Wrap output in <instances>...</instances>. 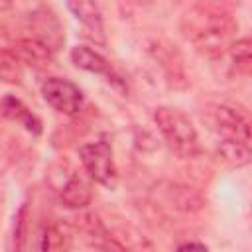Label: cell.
I'll return each mask as SVG.
<instances>
[{
    "label": "cell",
    "mask_w": 252,
    "mask_h": 252,
    "mask_svg": "<svg viewBox=\"0 0 252 252\" xmlns=\"http://www.w3.org/2000/svg\"><path fill=\"white\" fill-rule=\"evenodd\" d=\"M67 250H69V236L57 224L45 226L39 236V252H67Z\"/></svg>",
    "instance_id": "12"
},
{
    "label": "cell",
    "mask_w": 252,
    "mask_h": 252,
    "mask_svg": "<svg viewBox=\"0 0 252 252\" xmlns=\"http://www.w3.org/2000/svg\"><path fill=\"white\" fill-rule=\"evenodd\" d=\"M0 81L10 85H18L22 81V69L18 57L4 47H0Z\"/></svg>",
    "instance_id": "13"
},
{
    "label": "cell",
    "mask_w": 252,
    "mask_h": 252,
    "mask_svg": "<svg viewBox=\"0 0 252 252\" xmlns=\"http://www.w3.org/2000/svg\"><path fill=\"white\" fill-rule=\"evenodd\" d=\"M154 122L167 146L179 158H193L199 154V136L187 114L171 106H158L154 110Z\"/></svg>",
    "instance_id": "2"
},
{
    "label": "cell",
    "mask_w": 252,
    "mask_h": 252,
    "mask_svg": "<svg viewBox=\"0 0 252 252\" xmlns=\"http://www.w3.org/2000/svg\"><path fill=\"white\" fill-rule=\"evenodd\" d=\"M41 94L47 100V104H51L57 112L67 114V116L79 114L85 104V96H83L81 89L63 77L45 79L41 83Z\"/></svg>",
    "instance_id": "4"
},
{
    "label": "cell",
    "mask_w": 252,
    "mask_h": 252,
    "mask_svg": "<svg viewBox=\"0 0 252 252\" xmlns=\"http://www.w3.org/2000/svg\"><path fill=\"white\" fill-rule=\"evenodd\" d=\"M61 203L67 207V209H83L91 203V187L89 183L79 177V175H73L65 187L61 189Z\"/></svg>",
    "instance_id": "10"
},
{
    "label": "cell",
    "mask_w": 252,
    "mask_h": 252,
    "mask_svg": "<svg viewBox=\"0 0 252 252\" xmlns=\"http://www.w3.org/2000/svg\"><path fill=\"white\" fill-rule=\"evenodd\" d=\"M30 28H32V39L39 41L49 51H57L65 41L63 26L59 24V18L47 6H39L30 14Z\"/></svg>",
    "instance_id": "5"
},
{
    "label": "cell",
    "mask_w": 252,
    "mask_h": 252,
    "mask_svg": "<svg viewBox=\"0 0 252 252\" xmlns=\"http://www.w3.org/2000/svg\"><path fill=\"white\" fill-rule=\"evenodd\" d=\"M67 8L83 24V32L87 37H91L93 41L104 43V28H102V20H100V12L96 4L79 0V2H69Z\"/></svg>",
    "instance_id": "8"
},
{
    "label": "cell",
    "mask_w": 252,
    "mask_h": 252,
    "mask_svg": "<svg viewBox=\"0 0 252 252\" xmlns=\"http://www.w3.org/2000/svg\"><path fill=\"white\" fill-rule=\"evenodd\" d=\"M185 22H189L187 37L205 45V49H219V45L226 39V35L234 30L232 18L215 6H195L185 14Z\"/></svg>",
    "instance_id": "1"
},
{
    "label": "cell",
    "mask_w": 252,
    "mask_h": 252,
    "mask_svg": "<svg viewBox=\"0 0 252 252\" xmlns=\"http://www.w3.org/2000/svg\"><path fill=\"white\" fill-rule=\"evenodd\" d=\"M0 112L6 116V118H10V120H16V122H20L28 132H32V134H41V120L20 100V98H16V96H12V94H8V96H4L2 100H0Z\"/></svg>",
    "instance_id": "9"
},
{
    "label": "cell",
    "mask_w": 252,
    "mask_h": 252,
    "mask_svg": "<svg viewBox=\"0 0 252 252\" xmlns=\"http://www.w3.org/2000/svg\"><path fill=\"white\" fill-rule=\"evenodd\" d=\"M12 53L18 57V61H26L28 65H33V67H43L51 59V51L32 37L18 41V47Z\"/></svg>",
    "instance_id": "11"
},
{
    "label": "cell",
    "mask_w": 252,
    "mask_h": 252,
    "mask_svg": "<svg viewBox=\"0 0 252 252\" xmlns=\"http://www.w3.org/2000/svg\"><path fill=\"white\" fill-rule=\"evenodd\" d=\"M232 59H234L236 71H240L244 75L250 73V41H248V37H244L232 45Z\"/></svg>",
    "instance_id": "14"
},
{
    "label": "cell",
    "mask_w": 252,
    "mask_h": 252,
    "mask_svg": "<svg viewBox=\"0 0 252 252\" xmlns=\"http://www.w3.org/2000/svg\"><path fill=\"white\" fill-rule=\"evenodd\" d=\"M71 61L75 63V67L85 69V71H91V73H96V75H102L114 87L124 89L120 77L114 73V69L110 67V63L98 51H94V49H91L87 45H77V47L71 49Z\"/></svg>",
    "instance_id": "7"
},
{
    "label": "cell",
    "mask_w": 252,
    "mask_h": 252,
    "mask_svg": "<svg viewBox=\"0 0 252 252\" xmlns=\"http://www.w3.org/2000/svg\"><path fill=\"white\" fill-rule=\"evenodd\" d=\"M213 114H215V126L220 134V142L250 146V124L238 110L230 106H217Z\"/></svg>",
    "instance_id": "6"
},
{
    "label": "cell",
    "mask_w": 252,
    "mask_h": 252,
    "mask_svg": "<svg viewBox=\"0 0 252 252\" xmlns=\"http://www.w3.org/2000/svg\"><path fill=\"white\" fill-rule=\"evenodd\" d=\"M79 158L83 161L85 171L89 177L100 185L112 187L116 181V167L112 159V148L108 142H93L79 148Z\"/></svg>",
    "instance_id": "3"
},
{
    "label": "cell",
    "mask_w": 252,
    "mask_h": 252,
    "mask_svg": "<svg viewBox=\"0 0 252 252\" xmlns=\"http://www.w3.org/2000/svg\"><path fill=\"white\" fill-rule=\"evenodd\" d=\"M177 252H207V246L201 242H183L177 246Z\"/></svg>",
    "instance_id": "15"
}]
</instances>
